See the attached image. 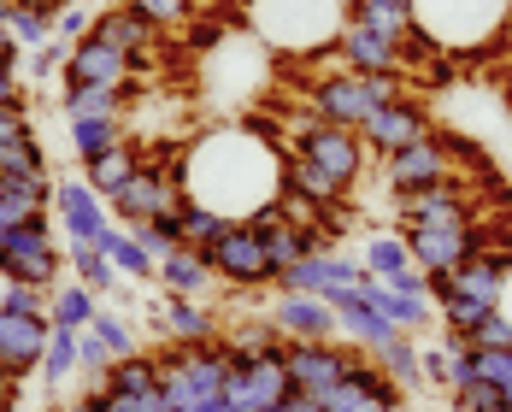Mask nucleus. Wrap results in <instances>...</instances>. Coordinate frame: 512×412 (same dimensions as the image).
<instances>
[{
	"label": "nucleus",
	"instance_id": "nucleus-1",
	"mask_svg": "<svg viewBox=\"0 0 512 412\" xmlns=\"http://www.w3.org/2000/svg\"><path fill=\"white\" fill-rule=\"evenodd\" d=\"M348 18H354V0H248V30L289 59L336 53Z\"/></svg>",
	"mask_w": 512,
	"mask_h": 412
},
{
	"label": "nucleus",
	"instance_id": "nucleus-28",
	"mask_svg": "<svg viewBox=\"0 0 512 412\" xmlns=\"http://www.w3.org/2000/svg\"><path fill=\"white\" fill-rule=\"evenodd\" d=\"M154 277L165 283V295H206V289H212V265H206L201 248H177V254H165Z\"/></svg>",
	"mask_w": 512,
	"mask_h": 412
},
{
	"label": "nucleus",
	"instance_id": "nucleus-13",
	"mask_svg": "<svg viewBox=\"0 0 512 412\" xmlns=\"http://www.w3.org/2000/svg\"><path fill=\"white\" fill-rule=\"evenodd\" d=\"M183 206V189H177V177L165 171V165H142L112 201H106V212L118 218V224H148V218H159V212H177Z\"/></svg>",
	"mask_w": 512,
	"mask_h": 412
},
{
	"label": "nucleus",
	"instance_id": "nucleus-5",
	"mask_svg": "<svg viewBox=\"0 0 512 412\" xmlns=\"http://www.w3.org/2000/svg\"><path fill=\"white\" fill-rule=\"evenodd\" d=\"M295 159H307L312 171H324L336 189H348L354 195L359 171H365V142H359V130H342V124H324V118H301V136H295Z\"/></svg>",
	"mask_w": 512,
	"mask_h": 412
},
{
	"label": "nucleus",
	"instance_id": "nucleus-26",
	"mask_svg": "<svg viewBox=\"0 0 512 412\" xmlns=\"http://www.w3.org/2000/svg\"><path fill=\"white\" fill-rule=\"evenodd\" d=\"M359 265H365V277H377V283H395L401 271H412L407 236H395V230H371V236L359 242Z\"/></svg>",
	"mask_w": 512,
	"mask_h": 412
},
{
	"label": "nucleus",
	"instance_id": "nucleus-4",
	"mask_svg": "<svg viewBox=\"0 0 512 412\" xmlns=\"http://www.w3.org/2000/svg\"><path fill=\"white\" fill-rule=\"evenodd\" d=\"M507 254H471L454 271V289H448V301H436L442 307V324H448V336H465L471 324H483L489 312H501V295H507Z\"/></svg>",
	"mask_w": 512,
	"mask_h": 412
},
{
	"label": "nucleus",
	"instance_id": "nucleus-47",
	"mask_svg": "<svg viewBox=\"0 0 512 412\" xmlns=\"http://www.w3.org/2000/svg\"><path fill=\"white\" fill-rule=\"evenodd\" d=\"M106 365H112V348H106L95 330H83V348H77V371H89L95 383L106 377Z\"/></svg>",
	"mask_w": 512,
	"mask_h": 412
},
{
	"label": "nucleus",
	"instance_id": "nucleus-41",
	"mask_svg": "<svg viewBox=\"0 0 512 412\" xmlns=\"http://www.w3.org/2000/svg\"><path fill=\"white\" fill-rule=\"evenodd\" d=\"M89 330H95L106 348H112V360H130V354H142V342H136V324H130V318H118L112 307L95 312V324H89Z\"/></svg>",
	"mask_w": 512,
	"mask_h": 412
},
{
	"label": "nucleus",
	"instance_id": "nucleus-18",
	"mask_svg": "<svg viewBox=\"0 0 512 412\" xmlns=\"http://www.w3.org/2000/svg\"><path fill=\"white\" fill-rule=\"evenodd\" d=\"M65 83H106V89H130V83H136V59H130V53H118L112 42H101V36H83V42H71V53H65Z\"/></svg>",
	"mask_w": 512,
	"mask_h": 412
},
{
	"label": "nucleus",
	"instance_id": "nucleus-32",
	"mask_svg": "<svg viewBox=\"0 0 512 412\" xmlns=\"http://www.w3.org/2000/svg\"><path fill=\"white\" fill-rule=\"evenodd\" d=\"M354 18L371 24V30H383V36L401 42V48L418 42V30H412V0H354Z\"/></svg>",
	"mask_w": 512,
	"mask_h": 412
},
{
	"label": "nucleus",
	"instance_id": "nucleus-20",
	"mask_svg": "<svg viewBox=\"0 0 512 412\" xmlns=\"http://www.w3.org/2000/svg\"><path fill=\"white\" fill-rule=\"evenodd\" d=\"M53 318H18V312H0V371L6 377H24L36 371L48 354Z\"/></svg>",
	"mask_w": 512,
	"mask_h": 412
},
{
	"label": "nucleus",
	"instance_id": "nucleus-7",
	"mask_svg": "<svg viewBox=\"0 0 512 412\" xmlns=\"http://www.w3.org/2000/svg\"><path fill=\"white\" fill-rule=\"evenodd\" d=\"M354 360H359L354 342H283L289 389H295V395H318V401L348 377V365Z\"/></svg>",
	"mask_w": 512,
	"mask_h": 412
},
{
	"label": "nucleus",
	"instance_id": "nucleus-12",
	"mask_svg": "<svg viewBox=\"0 0 512 412\" xmlns=\"http://www.w3.org/2000/svg\"><path fill=\"white\" fill-rule=\"evenodd\" d=\"M424 136H436V130H430V112L412 101V95H401V101H389V106H377V112L359 124V142H365V154H377V159L401 154V148L424 142Z\"/></svg>",
	"mask_w": 512,
	"mask_h": 412
},
{
	"label": "nucleus",
	"instance_id": "nucleus-35",
	"mask_svg": "<svg viewBox=\"0 0 512 412\" xmlns=\"http://www.w3.org/2000/svg\"><path fill=\"white\" fill-rule=\"evenodd\" d=\"M0 24L12 30V42H18V48H42V42H53V12H42V6L0 0Z\"/></svg>",
	"mask_w": 512,
	"mask_h": 412
},
{
	"label": "nucleus",
	"instance_id": "nucleus-34",
	"mask_svg": "<svg viewBox=\"0 0 512 412\" xmlns=\"http://www.w3.org/2000/svg\"><path fill=\"white\" fill-rule=\"evenodd\" d=\"M95 248H101V254L118 265V277H136V283H142V277H154V271H159V259L148 254V248H142V242H136L124 224H112V230H106Z\"/></svg>",
	"mask_w": 512,
	"mask_h": 412
},
{
	"label": "nucleus",
	"instance_id": "nucleus-23",
	"mask_svg": "<svg viewBox=\"0 0 512 412\" xmlns=\"http://www.w3.org/2000/svg\"><path fill=\"white\" fill-rule=\"evenodd\" d=\"M95 36H101V42H112L118 53H130V59L142 65V59H148V48H154L159 30L148 24V18H142V12H136V6L112 0V6H101V12H95Z\"/></svg>",
	"mask_w": 512,
	"mask_h": 412
},
{
	"label": "nucleus",
	"instance_id": "nucleus-22",
	"mask_svg": "<svg viewBox=\"0 0 512 412\" xmlns=\"http://www.w3.org/2000/svg\"><path fill=\"white\" fill-rule=\"evenodd\" d=\"M395 206H401V230H407V224H465V218H471L465 189L454 177H442V183H430V189H412V195H395Z\"/></svg>",
	"mask_w": 512,
	"mask_h": 412
},
{
	"label": "nucleus",
	"instance_id": "nucleus-49",
	"mask_svg": "<svg viewBox=\"0 0 512 412\" xmlns=\"http://www.w3.org/2000/svg\"><path fill=\"white\" fill-rule=\"evenodd\" d=\"M271 412H324V407H318V395H283Z\"/></svg>",
	"mask_w": 512,
	"mask_h": 412
},
{
	"label": "nucleus",
	"instance_id": "nucleus-19",
	"mask_svg": "<svg viewBox=\"0 0 512 412\" xmlns=\"http://www.w3.org/2000/svg\"><path fill=\"white\" fill-rule=\"evenodd\" d=\"M53 206H59V224H65V236L71 242H101L106 230L118 224L106 201L89 189V177H65V183H53Z\"/></svg>",
	"mask_w": 512,
	"mask_h": 412
},
{
	"label": "nucleus",
	"instance_id": "nucleus-11",
	"mask_svg": "<svg viewBox=\"0 0 512 412\" xmlns=\"http://www.w3.org/2000/svg\"><path fill=\"white\" fill-rule=\"evenodd\" d=\"M359 283H365V265H359V254H342V248H318L312 259L289 265V271L277 277V289L318 295V301H336V295H348Z\"/></svg>",
	"mask_w": 512,
	"mask_h": 412
},
{
	"label": "nucleus",
	"instance_id": "nucleus-46",
	"mask_svg": "<svg viewBox=\"0 0 512 412\" xmlns=\"http://www.w3.org/2000/svg\"><path fill=\"white\" fill-rule=\"evenodd\" d=\"M65 42H59V36H53V42H42V48H30V77H36V83H48V77H59V71H65Z\"/></svg>",
	"mask_w": 512,
	"mask_h": 412
},
{
	"label": "nucleus",
	"instance_id": "nucleus-36",
	"mask_svg": "<svg viewBox=\"0 0 512 412\" xmlns=\"http://www.w3.org/2000/svg\"><path fill=\"white\" fill-rule=\"evenodd\" d=\"M65 259H71V271H77V283H89L101 301H112V289H118V265L95 248V242H71L65 248Z\"/></svg>",
	"mask_w": 512,
	"mask_h": 412
},
{
	"label": "nucleus",
	"instance_id": "nucleus-25",
	"mask_svg": "<svg viewBox=\"0 0 512 412\" xmlns=\"http://www.w3.org/2000/svg\"><path fill=\"white\" fill-rule=\"evenodd\" d=\"M359 295L383 312L395 330H407V336H424V330H430V301H412V295L389 289V283H377V277H365V283H359Z\"/></svg>",
	"mask_w": 512,
	"mask_h": 412
},
{
	"label": "nucleus",
	"instance_id": "nucleus-33",
	"mask_svg": "<svg viewBox=\"0 0 512 412\" xmlns=\"http://www.w3.org/2000/svg\"><path fill=\"white\" fill-rule=\"evenodd\" d=\"M95 312H101V295H95L89 283H65V289L48 295V318L59 324V330H89Z\"/></svg>",
	"mask_w": 512,
	"mask_h": 412
},
{
	"label": "nucleus",
	"instance_id": "nucleus-51",
	"mask_svg": "<svg viewBox=\"0 0 512 412\" xmlns=\"http://www.w3.org/2000/svg\"><path fill=\"white\" fill-rule=\"evenodd\" d=\"M12 401H18V377L0 371V412H12Z\"/></svg>",
	"mask_w": 512,
	"mask_h": 412
},
{
	"label": "nucleus",
	"instance_id": "nucleus-48",
	"mask_svg": "<svg viewBox=\"0 0 512 412\" xmlns=\"http://www.w3.org/2000/svg\"><path fill=\"white\" fill-rule=\"evenodd\" d=\"M18 136H36V130H30V112H24V101H18V106H0V142H18Z\"/></svg>",
	"mask_w": 512,
	"mask_h": 412
},
{
	"label": "nucleus",
	"instance_id": "nucleus-45",
	"mask_svg": "<svg viewBox=\"0 0 512 412\" xmlns=\"http://www.w3.org/2000/svg\"><path fill=\"white\" fill-rule=\"evenodd\" d=\"M460 342H465V354H471V348H512V318H507V312H489L483 324H471V330H465Z\"/></svg>",
	"mask_w": 512,
	"mask_h": 412
},
{
	"label": "nucleus",
	"instance_id": "nucleus-37",
	"mask_svg": "<svg viewBox=\"0 0 512 412\" xmlns=\"http://www.w3.org/2000/svg\"><path fill=\"white\" fill-rule=\"evenodd\" d=\"M77 348H83V330H59V324H53L48 354H42V383H48V389H59V383L77 371Z\"/></svg>",
	"mask_w": 512,
	"mask_h": 412
},
{
	"label": "nucleus",
	"instance_id": "nucleus-54",
	"mask_svg": "<svg viewBox=\"0 0 512 412\" xmlns=\"http://www.w3.org/2000/svg\"><path fill=\"white\" fill-rule=\"evenodd\" d=\"M483 412H512V407H507V401H495V407H483Z\"/></svg>",
	"mask_w": 512,
	"mask_h": 412
},
{
	"label": "nucleus",
	"instance_id": "nucleus-10",
	"mask_svg": "<svg viewBox=\"0 0 512 412\" xmlns=\"http://www.w3.org/2000/svg\"><path fill=\"white\" fill-rule=\"evenodd\" d=\"M401 236H407L412 265H418L424 277H436V271H460L471 254H483V236H477L471 218H465V224H407Z\"/></svg>",
	"mask_w": 512,
	"mask_h": 412
},
{
	"label": "nucleus",
	"instance_id": "nucleus-52",
	"mask_svg": "<svg viewBox=\"0 0 512 412\" xmlns=\"http://www.w3.org/2000/svg\"><path fill=\"white\" fill-rule=\"evenodd\" d=\"M12 53H18V42H12V30L0 24V65H12Z\"/></svg>",
	"mask_w": 512,
	"mask_h": 412
},
{
	"label": "nucleus",
	"instance_id": "nucleus-43",
	"mask_svg": "<svg viewBox=\"0 0 512 412\" xmlns=\"http://www.w3.org/2000/svg\"><path fill=\"white\" fill-rule=\"evenodd\" d=\"M48 295H53V289H36V283H6V289H0V312H18V318H48Z\"/></svg>",
	"mask_w": 512,
	"mask_h": 412
},
{
	"label": "nucleus",
	"instance_id": "nucleus-6",
	"mask_svg": "<svg viewBox=\"0 0 512 412\" xmlns=\"http://www.w3.org/2000/svg\"><path fill=\"white\" fill-rule=\"evenodd\" d=\"M206 265H212V277L230 283V289H265V283H277V271H271V259H265V236H259L254 224H230V230L206 248Z\"/></svg>",
	"mask_w": 512,
	"mask_h": 412
},
{
	"label": "nucleus",
	"instance_id": "nucleus-16",
	"mask_svg": "<svg viewBox=\"0 0 512 412\" xmlns=\"http://www.w3.org/2000/svg\"><path fill=\"white\" fill-rule=\"evenodd\" d=\"M442 177H454V159H448V148H442L436 136H424V142H412V148L383 159V189H389V195L430 189V183H442Z\"/></svg>",
	"mask_w": 512,
	"mask_h": 412
},
{
	"label": "nucleus",
	"instance_id": "nucleus-8",
	"mask_svg": "<svg viewBox=\"0 0 512 412\" xmlns=\"http://www.w3.org/2000/svg\"><path fill=\"white\" fill-rule=\"evenodd\" d=\"M318 407L324 412H407V389L371 360V354H359V360L348 365V377H342Z\"/></svg>",
	"mask_w": 512,
	"mask_h": 412
},
{
	"label": "nucleus",
	"instance_id": "nucleus-27",
	"mask_svg": "<svg viewBox=\"0 0 512 412\" xmlns=\"http://www.w3.org/2000/svg\"><path fill=\"white\" fill-rule=\"evenodd\" d=\"M318 248H330V242H318V230H312V224H295V218H283L277 230H265V259H271V271H277V277H283L289 265L312 259Z\"/></svg>",
	"mask_w": 512,
	"mask_h": 412
},
{
	"label": "nucleus",
	"instance_id": "nucleus-9",
	"mask_svg": "<svg viewBox=\"0 0 512 412\" xmlns=\"http://www.w3.org/2000/svg\"><path fill=\"white\" fill-rule=\"evenodd\" d=\"M59 259H65V254H53L48 218H42V224L0 230V277H6V283H36V289H53Z\"/></svg>",
	"mask_w": 512,
	"mask_h": 412
},
{
	"label": "nucleus",
	"instance_id": "nucleus-14",
	"mask_svg": "<svg viewBox=\"0 0 512 412\" xmlns=\"http://www.w3.org/2000/svg\"><path fill=\"white\" fill-rule=\"evenodd\" d=\"M265 318H271V330H277L283 342H336V336H342V324H336L330 301H318V295H295V289H277V301L265 307Z\"/></svg>",
	"mask_w": 512,
	"mask_h": 412
},
{
	"label": "nucleus",
	"instance_id": "nucleus-29",
	"mask_svg": "<svg viewBox=\"0 0 512 412\" xmlns=\"http://www.w3.org/2000/svg\"><path fill=\"white\" fill-rule=\"evenodd\" d=\"M142 171V154H136V142H124V148H112V154H101V159H89L83 165V177H89V189L101 195V201H112L130 177Z\"/></svg>",
	"mask_w": 512,
	"mask_h": 412
},
{
	"label": "nucleus",
	"instance_id": "nucleus-31",
	"mask_svg": "<svg viewBox=\"0 0 512 412\" xmlns=\"http://www.w3.org/2000/svg\"><path fill=\"white\" fill-rule=\"evenodd\" d=\"M124 95L130 89H106V83H65V118H124Z\"/></svg>",
	"mask_w": 512,
	"mask_h": 412
},
{
	"label": "nucleus",
	"instance_id": "nucleus-2",
	"mask_svg": "<svg viewBox=\"0 0 512 412\" xmlns=\"http://www.w3.org/2000/svg\"><path fill=\"white\" fill-rule=\"evenodd\" d=\"M512 18V0H412V30L418 48H442V53H483Z\"/></svg>",
	"mask_w": 512,
	"mask_h": 412
},
{
	"label": "nucleus",
	"instance_id": "nucleus-40",
	"mask_svg": "<svg viewBox=\"0 0 512 412\" xmlns=\"http://www.w3.org/2000/svg\"><path fill=\"white\" fill-rule=\"evenodd\" d=\"M224 230H230L224 212H212V206H201V201H183V248H201L206 254Z\"/></svg>",
	"mask_w": 512,
	"mask_h": 412
},
{
	"label": "nucleus",
	"instance_id": "nucleus-21",
	"mask_svg": "<svg viewBox=\"0 0 512 412\" xmlns=\"http://www.w3.org/2000/svg\"><path fill=\"white\" fill-rule=\"evenodd\" d=\"M330 312H336L342 336L354 342L359 354H383V348H389L395 336H407V330H395V324H389L383 312L371 307V301H365L359 289H348V295H336V301H330Z\"/></svg>",
	"mask_w": 512,
	"mask_h": 412
},
{
	"label": "nucleus",
	"instance_id": "nucleus-55",
	"mask_svg": "<svg viewBox=\"0 0 512 412\" xmlns=\"http://www.w3.org/2000/svg\"><path fill=\"white\" fill-rule=\"evenodd\" d=\"M101 6H112V0H101ZM101 6H95V12H101Z\"/></svg>",
	"mask_w": 512,
	"mask_h": 412
},
{
	"label": "nucleus",
	"instance_id": "nucleus-30",
	"mask_svg": "<svg viewBox=\"0 0 512 412\" xmlns=\"http://www.w3.org/2000/svg\"><path fill=\"white\" fill-rule=\"evenodd\" d=\"M65 130H71V154L83 165L124 148V118H65Z\"/></svg>",
	"mask_w": 512,
	"mask_h": 412
},
{
	"label": "nucleus",
	"instance_id": "nucleus-24",
	"mask_svg": "<svg viewBox=\"0 0 512 412\" xmlns=\"http://www.w3.org/2000/svg\"><path fill=\"white\" fill-rule=\"evenodd\" d=\"M159 324L171 342H212L218 336V318L201 307V295H165L159 301Z\"/></svg>",
	"mask_w": 512,
	"mask_h": 412
},
{
	"label": "nucleus",
	"instance_id": "nucleus-42",
	"mask_svg": "<svg viewBox=\"0 0 512 412\" xmlns=\"http://www.w3.org/2000/svg\"><path fill=\"white\" fill-rule=\"evenodd\" d=\"M124 6H136L154 30H183V24L195 18V6H201V0H124Z\"/></svg>",
	"mask_w": 512,
	"mask_h": 412
},
{
	"label": "nucleus",
	"instance_id": "nucleus-44",
	"mask_svg": "<svg viewBox=\"0 0 512 412\" xmlns=\"http://www.w3.org/2000/svg\"><path fill=\"white\" fill-rule=\"evenodd\" d=\"M53 36L71 48V42H83V36H95V12L83 6V0H71V6H59L53 12Z\"/></svg>",
	"mask_w": 512,
	"mask_h": 412
},
{
	"label": "nucleus",
	"instance_id": "nucleus-50",
	"mask_svg": "<svg viewBox=\"0 0 512 412\" xmlns=\"http://www.w3.org/2000/svg\"><path fill=\"white\" fill-rule=\"evenodd\" d=\"M24 95H18V77H12V65H0V106H18Z\"/></svg>",
	"mask_w": 512,
	"mask_h": 412
},
{
	"label": "nucleus",
	"instance_id": "nucleus-17",
	"mask_svg": "<svg viewBox=\"0 0 512 412\" xmlns=\"http://www.w3.org/2000/svg\"><path fill=\"white\" fill-rule=\"evenodd\" d=\"M336 59L348 65V71H389V77H407V48L401 42H389L383 30H371V24H359L348 18L342 24V36H336Z\"/></svg>",
	"mask_w": 512,
	"mask_h": 412
},
{
	"label": "nucleus",
	"instance_id": "nucleus-53",
	"mask_svg": "<svg viewBox=\"0 0 512 412\" xmlns=\"http://www.w3.org/2000/svg\"><path fill=\"white\" fill-rule=\"evenodd\" d=\"M71 412H112V407H106V395H83Z\"/></svg>",
	"mask_w": 512,
	"mask_h": 412
},
{
	"label": "nucleus",
	"instance_id": "nucleus-39",
	"mask_svg": "<svg viewBox=\"0 0 512 412\" xmlns=\"http://www.w3.org/2000/svg\"><path fill=\"white\" fill-rule=\"evenodd\" d=\"M371 360L383 365L401 389H412V383L424 377V348H418V336H395V342H389L383 354H371Z\"/></svg>",
	"mask_w": 512,
	"mask_h": 412
},
{
	"label": "nucleus",
	"instance_id": "nucleus-15",
	"mask_svg": "<svg viewBox=\"0 0 512 412\" xmlns=\"http://www.w3.org/2000/svg\"><path fill=\"white\" fill-rule=\"evenodd\" d=\"M289 389V371H283V354H265V360L230 365V383H224V401L230 412H271Z\"/></svg>",
	"mask_w": 512,
	"mask_h": 412
},
{
	"label": "nucleus",
	"instance_id": "nucleus-3",
	"mask_svg": "<svg viewBox=\"0 0 512 412\" xmlns=\"http://www.w3.org/2000/svg\"><path fill=\"white\" fill-rule=\"evenodd\" d=\"M407 77H389V71H330V77H318L307 95V112L312 118H324V124H342V130H359L377 106L401 101L407 89H401Z\"/></svg>",
	"mask_w": 512,
	"mask_h": 412
},
{
	"label": "nucleus",
	"instance_id": "nucleus-38",
	"mask_svg": "<svg viewBox=\"0 0 512 412\" xmlns=\"http://www.w3.org/2000/svg\"><path fill=\"white\" fill-rule=\"evenodd\" d=\"M48 206L42 195H30L24 183H0V230H18V224H42L48 218Z\"/></svg>",
	"mask_w": 512,
	"mask_h": 412
}]
</instances>
